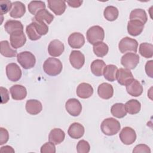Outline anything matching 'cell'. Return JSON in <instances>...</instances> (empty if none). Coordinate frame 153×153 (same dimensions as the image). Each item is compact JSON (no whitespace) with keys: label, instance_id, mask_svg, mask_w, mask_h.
Instances as JSON below:
<instances>
[{"label":"cell","instance_id":"11","mask_svg":"<svg viewBox=\"0 0 153 153\" xmlns=\"http://www.w3.org/2000/svg\"><path fill=\"white\" fill-rule=\"evenodd\" d=\"M69 62L72 67L79 69L81 68L84 64V55L80 51L73 50L69 56Z\"/></svg>","mask_w":153,"mask_h":153},{"label":"cell","instance_id":"35","mask_svg":"<svg viewBox=\"0 0 153 153\" xmlns=\"http://www.w3.org/2000/svg\"><path fill=\"white\" fill-rule=\"evenodd\" d=\"M139 52L145 58H151L153 56V45L152 44L143 42L139 45Z\"/></svg>","mask_w":153,"mask_h":153},{"label":"cell","instance_id":"41","mask_svg":"<svg viewBox=\"0 0 153 153\" xmlns=\"http://www.w3.org/2000/svg\"><path fill=\"white\" fill-rule=\"evenodd\" d=\"M12 8V2L10 1H0V9L1 15L7 13Z\"/></svg>","mask_w":153,"mask_h":153},{"label":"cell","instance_id":"21","mask_svg":"<svg viewBox=\"0 0 153 153\" xmlns=\"http://www.w3.org/2000/svg\"><path fill=\"white\" fill-rule=\"evenodd\" d=\"M84 127L79 123H74L69 127L68 133L72 139H79L84 134Z\"/></svg>","mask_w":153,"mask_h":153},{"label":"cell","instance_id":"24","mask_svg":"<svg viewBox=\"0 0 153 153\" xmlns=\"http://www.w3.org/2000/svg\"><path fill=\"white\" fill-rule=\"evenodd\" d=\"M65 133L60 128H54L51 130L48 135V140L54 145L61 143L65 139Z\"/></svg>","mask_w":153,"mask_h":153},{"label":"cell","instance_id":"47","mask_svg":"<svg viewBox=\"0 0 153 153\" xmlns=\"http://www.w3.org/2000/svg\"><path fill=\"white\" fill-rule=\"evenodd\" d=\"M1 152H14V150L13 149V148L10 146H4L1 148V150H0Z\"/></svg>","mask_w":153,"mask_h":153},{"label":"cell","instance_id":"28","mask_svg":"<svg viewBox=\"0 0 153 153\" xmlns=\"http://www.w3.org/2000/svg\"><path fill=\"white\" fill-rule=\"evenodd\" d=\"M139 20L145 25L148 20V17L145 11L140 8H136L132 10L130 14V20Z\"/></svg>","mask_w":153,"mask_h":153},{"label":"cell","instance_id":"1","mask_svg":"<svg viewBox=\"0 0 153 153\" xmlns=\"http://www.w3.org/2000/svg\"><path fill=\"white\" fill-rule=\"evenodd\" d=\"M44 72L50 76H56L60 74L63 69L60 60L54 57L48 58L43 64Z\"/></svg>","mask_w":153,"mask_h":153},{"label":"cell","instance_id":"29","mask_svg":"<svg viewBox=\"0 0 153 153\" xmlns=\"http://www.w3.org/2000/svg\"><path fill=\"white\" fill-rule=\"evenodd\" d=\"M1 44V54L6 57H13L17 55V51L13 49L8 41H2L0 42Z\"/></svg>","mask_w":153,"mask_h":153},{"label":"cell","instance_id":"37","mask_svg":"<svg viewBox=\"0 0 153 153\" xmlns=\"http://www.w3.org/2000/svg\"><path fill=\"white\" fill-rule=\"evenodd\" d=\"M32 23L33 24V26L37 32V33L40 35H46L48 32V27L44 23V22H41V21H38L34 18L32 19Z\"/></svg>","mask_w":153,"mask_h":153},{"label":"cell","instance_id":"10","mask_svg":"<svg viewBox=\"0 0 153 153\" xmlns=\"http://www.w3.org/2000/svg\"><path fill=\"white\" fill-rule=\"evenodd\" d=\"M66 111L72 116L77 117L82 111V105L80 102L75 98L68 100L65 103Z\"/></svg>","mask_w":153,"mask_h":153},{"label":"cell","instance_id":"42","mask_svg":"<svg viewBox=\"0 0 153 153\" xmlns=\"http://www.w3.org/2000/svg\"><path fill=\"white\" fill-rule=\"evenodd\" d=\"M9 139L8 131L7 129L1 127L0 128V145H4L6 143Z\"/></svg>","mask_w":153,"mask_h":153},{"label":"cell","instance_id":"36","mask_svg":"<svg viewBox=\"0 0 153 153\" xmlns=\"http://www.w3.org/2000/svg\"><path fill=\"white\" fill-rule=\"evenodd\" d=\"M45 4L44 2L41 1H32L28 4V10L33 15L36 14L40 10L45 9Z\"/></svg>","mask_w":153,"mask_h":153},{"label":"cell","instance_id":"39","mask_svg":"<svg viewBox=\"0 0 153 153\" xmlns=\"http://www.w3.org/2000/svg\"><path fill=\"white\" fill-rule=\"evenodd\" d=\"M90 149V146L88 142L85 140H79L76 145V151L78 153H88Z\"/></svg>","mask_w":153,"mask_h":153},{"label":"cell","instance_id":"4","mask_svg":"<svg viewBox=\"0 0 153 153\" xmlns=\"http://www.w3.org/2000/svg\"><path fill=\"white\" fill-rule=\"evenodd\" d=\"M17 59L20 65L25 69L32 68L36 63L35 56L30 51H23L17 55Z\"/></svg>","mask_w":153,"mask_h":153},{"label":"cell","instance_id":"25","mask_svg":"<svg viewBox=\"0 0 153 153\" xmlns=\"http://www.w3.org/2000/svg\"><path fill=\"white\" fill-rule=\"evenodd\" d=\"M4 29L5 31L10 35L16 31L23 30V26L19 20H9L5 22L4 25Z\"/></svg>","mask_w":153,"mask_h":153},{"label":"cell","instance_id":"20","mask_svg":"<svg viewBox=\"0 0 153 153\" xmlns=\"http://www.w3.org/2000/svg\"><path fill=\"white\" fill-rule=\"evenodd\" d=\"M26 13V7L24 4L20 1L12 2V8L10 11V16L14 19L20 18Z\"/></svg>","mask_w":153,"mask_h":153},{"label":"cell","instance_id":"22","mask_svg":"<svg viewBox=\"0 0 153 153\" xmlns=\"http://www.w3.org/2000/svg\"><path fill=\"white\" fill-rule=\"evenodd\" d=\"M126 90L130 96L137 97L142 94L143 87L137 79H133L126 85Z\"/></svg>","mask_w":153,"mask_h":153},{"label":"cell","instance_id":"8","mask_svg":"<svg viewBox=\"0 0 153 153\" xmlns=\"http://www.w3.org/2000/svg\"><path fill=\"white\" fill-rule=\"evenodd\" d=\"M6 75L10 81L16 82L21 78L22 71L17 64L11 63L6 66Z\"/></svg>","mask_w":153,"mask_h":153},{"label":"cell","instance_id":"19","mask_svg":"<svg viewBox=\"0 0 153 153\" xmlns=\"http://www.w3.org/2000/svg\"><path fill=\"white\" fill-rule=\"evenodd\" d=\"M76 92L79 97L81 99H87L92 96L93 88L90 84L82 82L78 85Z\"/></svg>","mask_w":153,"mask_h":153},{"label":"cell","instance_id":"46","mask_svg":"<svg viewBox=\"0 0 153 153\" xmlns=\"http://www.w3.org/2000/svg\"><path fill=\"white\" fill-rule=\"evenodd\" d=\"M82 1L80 0H74V1H67V3L69 6L73 8H78L80 7L82 3Z\"/></svg>","mask_w":153,"mask_h":153},{"label":"cell","instance_id":"34","mask_svg":"<svg viewBox=\"0 0 153 153\" xmlns=\"http://www.w3.org/2000/svg\"><path fill=\"white\" fill-rule=\"evenodd\" d=\"M93 49L94 53L100 57L105 56L109 51L108 45L103 42H99L93 44Z\"/></svg>","mask_w":153,"mask_h":153},{"label":"cell","instance_id":"40","mask_svg":"<svg viewBox=\"0 0 153 153\" xmlns=\"http://www.w3.org/2000/svg\"><path fill=\"white\" fill-rule=\"evenodd\" d=\"M41 153H55L56 147L54 143L51 142H46L41 148Z\"/></svg>","mask_w":153,"mask_h":153},{"label":"cell","instance_id":"17","mask_svg":"<svg viewBox=\"0 0 153 153\" xmlns=\"http://www.w3.org/2000/svg\"><path fill=\"white\" fill-rule=\"evenodd\" d=\"M10 92L13 99L15 100H22L27 96V90L26 88L19 84L13 85L10 88Z\"/></svg>","mask_w":153,"mask_h":153},{"label":"cell","instance_id":"26","mask_svg":"<svg viewBox=\"0 0 153 153\" xmlns=\"http://www.w3.org/2000/svg\"><path fill=\"white\" fill-rule=\"evenodd\" d=\"M106 66V64L103 60L100 59L94 60L91 64V71L96 76H100L103 75V70Z\"/></svg>","mask_w":153,"mask_h":153},{"label":"cell","instance_id":"6","mask_svg":"<svg viewBox=\"0 0 153 153\" xmlns=\"http://www.w3.org/2000/svg\"><path fill=\"white\" fill-rule=\"evenodd\" d=\"M139 62V56L134 53H127L121 59V65L126 69H134Z\"/></svg>","mask_w":153,"mask_h":153},{"label":"cell","instance_id":"13","mask_svg":"<svg viewBox=\"0 0 153 153\" xmlns=\"http://www.w3.org/2000/svg\"><path fill=\"white\" fill-rule=\"evenodd\" d=\"M65 50L64 44L59 39L51 41L48 46V52L53 57L60 56Z\"/></svg>","mask_w":153,"mask_h":153},{"label":"cell","instance_id":"43","mask_svg":"<svg viewBox=\"0 0 153 153\" xmlns=\"http://www.w3.org/2000/svg\"><path fill=\"white\" fill-rule=\"evenodd\" d=\"M133 153H137V152H146V153H150L151 149L148 146L145 144H139L136 145L134 149L133 150Z\"/></svg>","mask_w":153,"mask_h":153},{"label":"cell","instance_id":"2","mask_svg":"<svg viewBox=\"0 0 153 153\" xmlns=\"http://www.w3.org/2000/svg\"><path fill=\"white\" fill-rule=\"evenodd\" d=\"M121 125L120 122L114 118L105 119L101 123L100 128L102 131L107 136L116 134L120 130Z\"/></svg>","mask_w":153,"mask_h":153},{"label":"cell","instance_id":"44","mask_svg":"<svg viewBox=\"0 0 153 153\" xmlns=\"http://www.w3.org/2000/svg\"><path fill=\"white\" fill-rule=\"evenodd\" d=\"M0 88H1V103L2 104H4L7 103L10 99L9 93L7 89L3 87H1Z\"/></svg>","mask_w":153,"mask_h":153},{"label":"cell","instance_id":"31","mask_svg":"<svg viewBox=\"0 0 153 153\" xmlns=\"http://www.w3.org/2000/svg\"><path fill=\"white\" fill-rule=\"evenodd\" d=\"M111 112L114 117L118 118H122L127 114L125 106L122 103H117L113 105L111 108Z\"/></svg>","mask_w":153,"mask_h":153},{"label":"cell","instance_id":"12","mask_svg":"<svg viewBox=\"0 0 153 153\" xmlns=\"http://www.w3.org/2000/svg\"><path fill=\"white\" fill-rule=\"evenodd\" d=\"M133 79V75L130 69L126 68H120L118 69L117 79L120 84L126 86Z\"/></svg>","mask_w":153,"mask_h":153},{"label":"cell","instance_id":"45","mask_svg":"<svg viewBox=\"0 0 153 153\" xmlns=\"http://www.w3.org/2000/svg\"><path fill=\"white\" fill-rule=\"evenodd\" d=\"M152 60L148 61L145 65V71L147 75L151 78L153 77L152 75Z\"/></svg>","mask_w":153,"mask_h":153},{"label":"cell","instance_id":"18","mask_svg":"<svg viewBox=\"0 0 153 153\" xmlns=\"http://www.w3.org/2000/svg\"><path fill=\"white\" fill-rule=\"evenodd\" d=\"M97 93L100 97L103 99H109L113 96L114 88L112 85L107 82L100 84L97 88Z\"/></svg>","mask_w":153,"mask_h":153},{"label":"cell","instance_id":"38","mask_svg":"<svg viewBox=\"0 0 153 153\" xmlns=\"http://www.w3.org/2000/svg\"><path fill=\"white\" fill-rule=\"evenodd\" d=\"M26 32L28 38L32 41H36L41 38V36L37 33L32 22L26 26Z\"/></svg>","mask_w":153,"mask_h":153},{"label":"cell","instance_id":"33","mask_svg":"<svg viewBox=\"0 0 153 153\" xmlns=\"http://www.w3.org/2000/svg\"><path fill=\"white\" fill-rule=\"evenodd\" d=\"M33 18L38 21H45L47 23V24L49 25L53 20L54 16L52 14H51L47 10L43 9L39 11Z\"/></svg>","mask_w":153,"mask_h":153},{"label":"cell","instance_id":"23","mask_svg":"<svg viewBox=\"0 0 153 153\" xmlns=\"http://www.w3.org/2000/svg\"><path fill=\"white\" fill-rule=\"evenodd\" d=\"M42 109V103L38 100L30 99L26 103V110L30 115H37Z\"/></svg>","mask_w":153,"mask_h":153},{"label":"cell","instance_id":"14","mask_svg":"<svg viewBox=\"0 0 153 153\" xmlns=\"http://www.w3.org/2000/svg\"><path fill=\"white\" fill-rule=\"evenodd\" d=\"M85 43L84 35L79 32H74L68 38V44L72 48H80Z\"/></svg>","mask_w":153,"mask_h":153},{"label":"cell","instance_id":"9","mask_svg":"<svg viewBox=\"0 0 153 153\" xmlns=\"http://www.w3.org/2000/svg\"><path fill=\"white\" fill-rule=\"evenodd\" d=\"M10 44L15 49L23 46L26 42V37L23 30H19L10 34Z\"/></svg>","mask_w":153,"mask_h":153},{"label":"cell","instance_id":"3","mask_svg":"<svg viewBox=\"0 0 153 153\" xmlns=\"http://www.w3.org/2000/svg\"><path fill=\"white\" fill-rule=\"evenodd\" d=\"M87 39L91 44L102 42L105 38L103 29L100 26H93L90 27L86 33Z\"/></svg>","mask_w":153,"mask_h":153},{"label":"cell","instance_id":"7","mask_svg":"<svg viewBox=\"0 0 153 153\" xmlns=\"http://www.w3.org/2000/svg\"><path fill=\"white\" fill-rule=\"evenodd\" d=\"M119 137L124 144L129 145L135 142L136 139V134L132 128L130 127H125L120 131Z\"/></svg>","mask_w":153,"mask_h":153},{"label":"cell","instance_id":"5","mask_svg":"<svg viewBox=\"0 0 153 153\" xmlns=\"http://www.w3.org/2000/svg\"><path fill=\"white\" fill-rule=\"evenodd\" d=\"M137 41L128 36L123 38L118 44V48L121 53H124L127 51H132L135 53L137 52Z\"/></svg>","mask_w":153,"mask_h":153},{"label":"cell","instance_id":"30","mask_svg":"<svg viewBox=\"0 0 153 153\" xmlns=\"http://www.w3.org/2000/svg\"><path fill=\"white\" fill-rule=\"evenodd\" d=\"M126 112L130 114H136L139 112L141 108L140 103L136 99H131L124 105Z\"/></svg>","mask_w":153,"mask_h":153},{"label":"cell","instance_id":"15","mask_svg":"<svg viewBox=\"0 0 153 153\" xmlns=\"http://www.w3.org/2000/svg\"><path fill=\"white\" fill-rule=\"evenodd\" d=\"M48 8L57 16L62 15L65 11V1L62 0H48Z\"/></svg>","mask_w":153,"mask_h":153},{"label":"cell","instance_id":"16","mask_svg":"<svg viewBox=\"0 0 153 153\" xmlns=\"http://www.w3.org/2000/svg\"><path fill=\"white\" fill-rule=\"evenodd\" d=\"M144 28V24L137 20H130L127 24L128 33L133 36L140 35Z\"/></svg>","mask_w":153,"mask_h":153},{"label":"cell","instance_id":"32","mask_svg":"<svg viewBox=\"0 0 153 153\" xmlns=\"http://www.w3.org/2000/svg\"><path fill=\"white\" fill-rule=\"evenodd\" d=\"M119 14L118 10L117 7L112 5H109L106 7L103 11V16L105 19L108 21L112 22L115 20Z\"/></svg>","mask_w":153,"mask_h":153},{"label":"cell","instance_id":"27","mask_svg":"<svg viewBox=\"0 0 153 153\" xmlns=\"http://www.w3.org/2000/svg\"><path fill=\"white\" fill-rule=\"evenodd\" d=\"M117 71L118 68L115 65H108L105 66L103 74L106 80L113 82L117 79Z\"/></svg>","mask_w":153,"mask_h":153}]
</instances>
